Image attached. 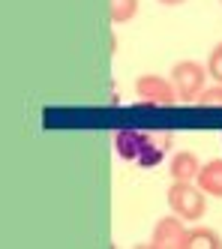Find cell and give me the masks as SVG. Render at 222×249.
Listing matches in <instances>:
<instances>
[{"instance_id":"1","label":"cell","mask_w":222,"mask_h":249,"mask_svg":"<svg viewBox=\"0 0 222 249\" xmlns=\"http://www.w3.org/2000/svg\"><path fill=\"white\" fill-rule=\"evenodd\" d=\"M174 144L171 132H159V129H120L114 132V150L126 162H135L144 168L159 165L168 156Z\"/></svg>"},{"instance_id":"2","label":"cell","mask_w":222,"mask_h":249,"mask_svg":"<svg viewBox=\"0 0 222 249\" xmlns=\"http://www.w3.org/2000/svg\"><path fill=\"white\" fill-rule=\"evenodd\" d=\"M168 207L174 216L180 219H201L207 210V198L195 183H183V180H174L171 189H168Z\"/></svg>"},{"instance_id":"3","label":"cell","mask_w":222,"mask_h":249,"mask_svg":"<svg viewBox=\"0 0 222 249\" xmlns=\"http://www.w3.org/2000/svg\"><path fill=\"white\" fill-rule=\"evenodd\" d=\"M171 84L177 90V99L195 102V96L204 90V84H207V66H201L198 60H180L171 69Z\"/></svg>"},{"instance_id":"4","label":"cell","mask_w":222,"mask_h":249,"mask_svg":"<svg viewBox=\"0 0 222 249\" xmlns=\"http://www.w3.org/2000/svg\"><path fill=\"white\" fill-rule=\"evenodd\" d=\"M135 93L141 96V108H171L174 102H180L171 78L162 75H141L135 81Z\"/></svg>"},{"instance_id":"5","label":"cell","mask_w":222,"mask_h":249,"mask_svg":"<svg viewBox=\"0 0 222 249\" xmlns=\"http://www.w3.org/2000/svg\"><path fill=\"white\" fill-rule=\"evenodd\" d=\"M153 249H186V228H183L180 216H165L156 222L153 237H150Z\"/></svg>"},{"instance_id":"6","label":"cell","mask_w":222,"mask_h":249,"mask_svg":"<svg viewBox=\"0 0 222 249\" xmlns=\"http://www.w3.org/2000/svg\"><path fill=\"white\" fill-rule=\"evenodd\" d=\"M195 186L204 192V195L222 198V159H210L207 165L198 168V174H195Z\"/></svg>"},{"instance_id":"7","label":"cell","mask_w":222,"mask_h":249,"mask_svg":"<svg viewBox=\"0 0 222 249\" xmlns=\"http://www.w3.org/2000/svg\"><path fill=\"white\" fill-rule=\"evenodd\" d=\"M201 162H198V156L192 150H180L171 156V180H183V183H192L195 180V174H198Z\"/></svg>"},{"instance_id":"8","label":"cell","mask_w":222,"mask_h":249,"mask_svg":"<svg viewBox=\"0 0 222 249\" xmlns=\"http://www.w3.org/2000/svg\"><path fill=\"white\" fill-rule=\"evenodd\" d=\"M186 249H222V237L213 228L198 225V228L186 231Z\"/></svg>"},{"instance_id":"9","label":"cell","mask_w":222,"mask_h":249,"mask_svg":"<svg viewBox=\"0 0 222 249\" xmlns=\"http://www.w3.org/2000/svg\"><path fill=\"white\" fill-rule=\"evenodd\" d=\"M138 15V0H108V18L114 24H126Z\"/></svg>"},{"instance_id":"10","label":"cell","mask_w":222,"mask_h":249,"mask_svg":"<svg viewBox=\"0 0 222 249\" xmlns=\"http://www.w3.org/2000/svg\"><path fill=\"white\" fill-rule=\"evenodd\" d=\"M195 102L201 105V108H222V84L204 87V90L195 96Z\"/></svg>"},{"instance_id":"11","label":"cell","mask_w":222,"mask_h":249,"mask_svg":"<svg viewBox=\"0 0 222 249\" xmlns=\"http://www.w3.org/2000/svg\"><path fill=\"white\" fill-rule=\"evenodd\" d=\"M207 75L216 78V84H222V42L210 51V57H207Z\"/></svg>"},{"instance_id":"12","label":"cell","mask_w":222,"mask_h":249,"mask_svg":"<svg viewBox=\"0 0 222 249\" xmlns=\"http://www.w3.org/2000/svg\"><path fill=\"white\" fill-rule=\"evenodd\" d=\"M162 6H177V3H183V0H159Z\"/></svg>"},{"instance_id":"13","label":"cell","mask_w":222,"mask_h":249,"mask_svg":"<svg viewBox=\"0 0 222 249\" xmlns=\"http://www.w3.org/2000/svg\"><path fill=\"white\" fill-rule=\"evenodd\" d=\"M219 3H222V0H219Z\"/></svg>"}]
</instances>
